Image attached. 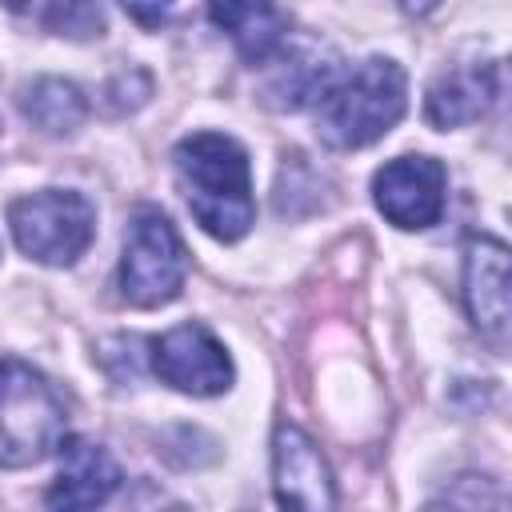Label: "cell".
Segmentation results:
<instances>
[{
  "mask_svg": "<svg viewBox=\"0 0 512 512\" xmlns=\"http://www.w3.org/2000/svg\"><path fill=\"white\" fill-rule=\"evenodd\" d=\"M172 164H176V180L188 200V212L208 236L232 244L252 228L256 220L252 168H248V152L232 136L192 132L176 144Z\"/></svg>",
  "mask_w": 512,
  "mask_h": 512,
  "instance_id": "cell-1",
  "label": "cell"
},
{
  "mask_svg": "<svg viewBox=\"0 0 512 512\" xmlns=\"http://www.w3.org/2000/svg\"><path fill=\"white\" fill-rule=\"evenodd\" d=\"M408 80L404 68L388 56H368L352 72L332 76L316 96V136L328 148H364L392 132L404 116Z\"/></svg>",
  "mask_w": 512,
  "mask_h": 512,
  "instance_id": "cell-2",
  "label": "cell"
},
{
  "mask_svg": "<svg viewBox=\"0 0 512 512\" xmlns=\"http://www.w3.org/2000/svg\"><path fill=\"white\" fill-rule=\"evenodd\" d=\"M68 436L64 400L24 360H0V468H28L60 452Z\"/></svg>",
  "mask_w": 512,
  "mask_h": 512,
  "instance_id": "cell-3",
  "label": "cell"
},
{
  "mask_svg": "<svg viewBox=\"0 0 512 512\" xmlns=\"http://www.w3.org/2000/svg\"><path fill=\"white\" fill-rule=\"evenodd\" d=\"M8 228L16 248L36 264H76L96 236V208L84 192L44 188L8 204Z\"/></svg>",
  "mask_w": 512,
  "mask_h": 512,
  "instance_id": "cell-4",
  "label": "cell"
},
{
  "mask_svg": "<svg viewBox=\"0 0 512 512\" xmlns=\"http://www.w3.org/2000/svg\"><path fill=\"white\" fill-rule=\"evenodd\" d=\"M188 276L184 244L160 208H136L120 252V296L136 308H160L180 296Z\"/></svg>",
  "mask_w": 512,
  "mask_h": 512,
  "instance_id": "cell-5",
  "label": "cell"
},
{
  "mask_svg": "<svg viewBox=\"0 0 512 512\" xmlns=\"http://www.w3.org/2000/svg\"><path fill=\"white\" fill-rule=\"evenodd\" d=\"M448 172L432 156H396L372 176V200L388 224L404 232L432 228L444 212Z\"/></svg>",
  "mask_w": 512,
  "mask_h": 512,
  "instance_id": "cell-6",
  "label": "cell"
},
{
  "mask_svg": "<svg viewBox=\"0 0 512 512\" xmlns=\"http://www.w3.org/2000/svg\"><path fill=\"white\" fill-rule=\"evenodd\" d=\"M152 372L188 396H220L232 388V360L204 324H176L152 340Z\"/></svg>",
  "mask_w": 512,
  "mask_h": 512,
  "instance_id": "cell-7",
  "label": "cell"
},
{
  "mask_svg": "<svg viewBox=\"0 0 512 512\" xmlns=\"http://www.w3.org/2000/svg\"><path fill=\"white\" fill-rule=\"evenodd\" d=\"M464 304L476 332L492 344H508V248L496 236H472L464 252Z\"/></svg>",
  "mask_w": 512,
  "mask_h": 512,
  "instance_id": "cell-8",
  "label": "cell"
},
{
  "mask_svg": "<svg viewBox=\"0 0 512 512\" xmlns=\"http://www.w3.org/2000/svg\"><path fill=\"white\" fill-rule=\"evenodd\" d=\"M272 484H276V500L284 508L320 512V508L336 504L332 472H328L316 440L296 424H276V436H272Z\"/></svg>",
  "mask_w": 512,
  "mask_h": 512,
  "instance_id": "cell-9",
  "label": "cell"
},
{
  "mask_svg": "<svg viewBox=\"0 0 512 512\" xmlns=\"http://www.w3.org/2000/svg\"><path fill=\"white\" fill-rule=\"evenodd\" d=\"M120 488V464L104 444L68 440L60 444V472L48 488V508H96Z\"/></svg>",
  "mask_w": 512,
  "mask_h": 512,
  "instance_id": "cell-10",
  "label": "cell"
},
{
  "mask_svg": "<svg viewBox=\"0 0 512 512\" xmlns=\"http://www.w3.org/2000/svg\"><path fill=\"white\" fill-rule=\"evenodd\" d=\"M496 100V64L492 60H468L456 68H444L424 96V116L432 128H460L488 112Z\"/></svg>",
  "mask_w": 512,
  "mask_h": 512,
  "instance_id": "cell-11",
  "label": "cell"
},
{
  "mask_svg": "<svg viewBox=\"0 0 512 512\" xmlns=\"http://www.w3.org/2000/svg\"><path fill=\"white\" fill-rule=\"evenodd\" d=\"M208 12L248 64H264L276 56L284 40V16L272 0H208Z\"/></svg>",
  "mask_w": 512,
  "mask_h": 512,
  "instance_id": "cell-12",
  "label": "cell"
},
{
  "mask_svg": "<svg viewBox=\"0 0 512 512\" xmlns=\"http://www.w3.org/2000/svg\"><path fill=\"white\" fill-rule=\"evenodd\" d=\"M20 112L44 136H72L88 116V100L72 80L40 76L20 92Z\"/></svg>",
  "mask_w": 512,
  "mask_h": 512,
  "instance_id": "cell-13",
  "label": "cell"
},
{
  "mask_svg": "<svg viewBox=\"0 0 512 512\" xmlns=\"http://www.w3.org/2000/svg\"><path fill=\"white\" fill-rule=\"evenodd\" d=\"M4 8H12L16 16H28L60 36L72 40H88L104 32V16L96 8V0H0Z\"/></svg>",
  "mask_w": 512,
  "mask_h": 512,
  "instance_id": "cell-14",
  "label": "cell"
},
{
  "mask_svg": "<svg viewBox=\"0 0 512 512\" xmlns=\"http://www.w3.org/2000/svg\"><path fill=\"white\" fill-rule=\"evenodd\" d=\"M172 4H176V0H120V8H124L136 24H144V28H156V24L168 16Z\"/></svg>",
  "mask_w": 512,
  "mask_h": 512,
  "instance_id": "cell-15",
  "label": "cell"
},
{
  "mask_svg": "<svg viewBox=\"0 0 512 512\" xmlns=\"http://www.w3.org/2000/svg\"><path fill=\"white\" fill-rule=\"evenodd\" d=\"M436 4H440V0H400V8H404L408 16H428Z\"/></svg>",
  "mask_w": 512,
  "mask_h": 512,
  "instance_id": "cell-16",
  "label": "cell"
}]
</instances>
